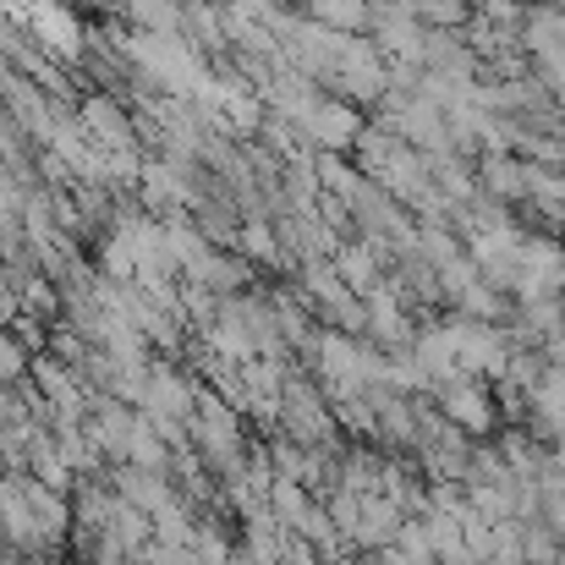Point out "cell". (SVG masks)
<instances>
[{
    "mask_svg": "<svg viewBox=\"0 0 565 565\" xmlns=\"http://www.w3.org/2000/svg\"><path fill=\"white\" fill-rule=\"evenodd\" d=\"M247 423H242V412L209 384V379H198V406H192V450L203 456V467L214 472V478H236L242 467H247Z\"/></svg>",
    "mask_w": 565,
    "mask_h": 565,
    "instance_id": "6da1fadb",
    "label": "cell"
},
{
    "mask_svg": "<svg viewBox=\"0 0 565 565\" xmlns=\"http://www.w3.org/2000/svg\"><path fill=\"white\" fill-rule=\"evenodd\" d=\"M324 505H330V516H335V527H341L347 550H358V555L395 544V533H401V522H406V511H401L390 494H379V489L374 494L330 489V494H324Z\"/></svg>",
    "mask_w": 565,
    "mask_h": 565,
    "instance_id": "7a4b0ae2",
    "label": "cell"
},
{
    "mask_svg": "<svg viewBox=\"0 0 565 565\" xmlns=\"http://www.w3.org/2000/svg\"><path fill=\"white\" fill-rule=\"evenodd\" d=\"M428 401H434L450 423H461L472 439H494V434L505 428L500 401H494V379H478V374H467V369H456L450 379H434V384H428Z\"/></svg>",
    "mask_w": 565,
    "mask_h": 565,
    "instance_id": "3957f363",
    "label": "cell"
},
{
    "mask_svg": "<svg viewBox=\"0 0 565 565\" xmlns=\"http://www.w3.org/2000/svg\"><path fill=\"white\" fill-rule=\"evenodd\" d=\"M369 121L390 127L395 138H406V143L423 149V154L450 149V116H445V105H434L428 94H401V88H390L374 110H369Z\"/></svg>",
    "mask_w": 565,
    "mask_h": 565,
    "instance_id": "277c9868",
    "label": "cell"
},
{
    "mask_svg": "<svg viewBox=\"0 0 565 565\" xmlns=\"http://www.w3.org/2000/svg\"><path fill=\"white\" fill-rule=\"evenodd\" d=\"M28 39L61 66H83L88 55V22L72 0H28Z\"/></svg>",
    "mask_w": 565,
    "mask_h": 565,
    "instance_id": "5b68a950",
    "label": "cell"
},
{
    "mask_svg": "<svg viewBox=\"0 0 565 565\" xmlns=\"http://www.w3.org/2000/svg\"><path fill=\"white\" fill-rule=\"evenodd\" d=\"M445 319H450V335H456V363L467 369V374L478 379H500L511 369V330L505 324H494V319H467V313H450L445 308Z\"/></svg>",
    "mask_w": 565,
    "mask_h": 565,
    "instance_id": "8992f818",
    "label": "cell"
},
{
    "mask_svg": "<svg viewBox=\"0 0 565 565\" xmlns=\"http://www.w3.org/2000/svg\"><path fill=\"white\" fill-rule=\"evenodd\" d=\"M77 121H83V132H88L99 149H110V154H149L143 138H138L132 105H127L121 94H110V88H83Z\"/></svg>",
    "mask_w": 565,
    "mask_h": 565,
    "instance_id": "52a82bcc",
    "label": "cell"
},
{
    "mask_svg": "<svg viewBox=\"0 0 565 565\" xmlns=\"http://www.w3.org/2000/svg\"><path fill=\"white\" fill-rule=\"evenodd\" d=\"M527 297H565V236L561 231H527L522 242V275L511 286V302Z\"/></svg>",
    "mask_w": 565,
    "mask_h": 565,
    "instance_id": "ba28073f",
    "label": "cell"
},
{
    "mask_svg": "<svg viewBox=\"0 0 565 565\" xmlns=\"http://www.w3.org/2000/svg\"><path fill=\"white\" fill-rule=\"evenodd\" d=\"M478 188L516 209V203H527V192H533V166H527L522 154H511V149H483V154H478Z\"/></svg>",
    "mask_w": 565,
    "mask_h": 565,
    "instance_id": "9c48e42d",
    "label": "cell"
},
{
    "mask_svg": "<svg viewBox=\"0 0 565 565\" xmlns=\"http://www.w3.org/2000/svg\"><path fill=\"white\" fill-rule=\"evenodd\" d=\"M132 417H138V406H127V401H116L110 390H99V395H94V412H88V423H83V434H88L110 461H127Z\"/></svg>",
    "mask_w": 565,
    "mask_h": 565,
    "instance_id": "30bf717a",
    "label": "cell"
},
{
    "mask_svg": "<svg viewBox=\"0 0 565 565\" xmlns=\"http://www.w3.org/2000/svg\"><path fill=\"white\" fill-rule=\"evenodd\" d=\"M110 483H116V494H121V500L143 505L149 516H154V511H166V505L182 494L171 472H149V467H132V461H110Z\"/></svg>",
    "mask_w": 565,
    "mask_h": 565,
    "instance_id": "8fae6325",
    "label": "cell"
},
{
    "mask_svg": "<svg viewBox=\"0 0 565 565\" xmlns=\"http://www.w3.org/2000/svg\"><path fill=\"white\" fill-rule=\"evenodd\" d=\"M335 269H341V280H347L358 297H369L379 280L390 275V269H384V258H379V247L369 242V236H352V242H341V247H335Z\"/></svg>",
    "mask_w": 565,
    "mask_h": 565,
    "instance_id": "7c38bea8",
    "label": "cell"
},
{
    "mask_svg": "<svg viewBox=\"0 0 565 565\" xmlns=\"http://www.w3.org/2000/svg\"><path fill=\"white\" fill-rule=\"evenodd\" d=\"M522 50H527V61H539L550 50H565V6H555V0H527Z\"/></svg>",
    "mask_w": 565,
    "mask_h": 565,
    "instance_id": "4fadbf2b",
    "label": "cell"
},
{
    "mask_svg": "<svg viewBox=\"0 0 565 565\" xmlns=\"http://www.w3.org/2000/svg\"><path fill=\"white\" fill-rule=\"evenodd\" d=\"M308 22L335 28V33H369L374 28V0H291Z\"/></svg>",
    "mask_w": 565,
    "mask_h": 565,
    "instance_id": "5bb4252c",
    "label": "cell"
},
{
    "mask_svg": "<svg viewBox=\"0 0 565 565\" xmlns=\"http://www.w3.org/2000/svg\"><path fill=\"white\" fill-rule=\"evenodd\" d=\"M171 456H177L171 439L154 428L149 412H138V417H132V439H127V461H132V467H149V472H171Z\"/></svg>",
    "mask_w": 565,
    "mask_h": 565,
    "instance_id": "9a60e30c",
    "label": "cell"
},
{
    "mask_svg": "<svg viewBox=\"0 0 565 565\" xmlns=\"http://www.w3.org/2000/svg\"><path fill=\"white\" fill-rule=\"evenodd\" d=\"M467 483H500V489H511V483H516V472H511V461H505L500 439H472Z\"/></svg>",
    "mask_w": 565,
    "mask_h": 565,
    "instance_id": "2e32d148",
    "label": "cell"
},
{
    "mask_svg": "<svg viewBox=\"0 0 565 565\" xmlns=\"http://www.w3.org/2000/svg\"><path fill=\"white\" fill-rule=\"evenodd\" d=\"M467 505L483 522H505V516H516V483L511 489H500V483H467Z\"/></svg>",
    "mask_w": 565,
    "mask_h": 565,
    "instance_id": "e0dca14e",
    "label": "cell"
},
{
    "mask_svg": "<svg viewBox=\"0 0 565 565\" xmlns=\"http://www.w3.org/2000/svg\"><path fill=\"white\" fill-rule=\"evenodd\" d=\"M395 555H401L406 565H439V550H434L423 516H406V522H401V533H395Z\"/></svg>",
    "mask_w": 565,
    "mask_h": 565,
    "instance_id": "ac0fdd59",
    "label": "cell"
},
{
    "mask_svg": "<svg viewBox=\"0 0 565 565\" xmlns=\"http://www.w3.org/2000/svg\"><path fill=\"white\" fill-rule=\"evenodd\" d=\"M110 533L127 544V550H143L149 539H154V516L143 511V505H132V500H121L116 505V522H110Z\"/></svg>",
    "mask_w": 565,
    "mask_h": 565,
    "instance_id": "d6986e66",
    "label": "cell"
},
{
    "mask_svg": "<svg viewBox=\"0 0 565 565\" xmlns=\"http://www.w3.org/2000/svg\"><path fill=\"white\" fill-rule=\"evenodd\" d=\"M308 500H313V489H302V483H291V478H275V489H269V511H275L286 527H297V522H302Z\"/></svg>",
    "mask_w": 565,
    "mask_h": 565,
    "instance_id": "ffe728a7",
    "label": "cell"
},
{
    "mask_svg": "<svg viewBox=\"0 0 565 565\" xmlns=\"http://www.w3.org/2000/svg\"><path fill=\"white\" fill-rule=\"evenodd\" d=\"M28 369H33V352L22 347V335H17L11 324H0V384L28 379Z\"/></svg>",
    "mask_w": 565,
    "mask_h": 565,
    "instance_id": "44dd1931",
    "label": "cell"
},
{
    "mask_svg": "<svg viewBox=\"0 0 565 565\" xmlns=\"http://www.w3.org/2000/svg\"><path fill=\"white\" fill-rule=\"evenodd\" d=\"M412 11L428 28H467L472 22V0H412Z\"/></svg>",
    "mask_w": 565,
    "mask_h": 565,
    "instance_id": "7402d4cb",
    "label": "cell"
},
{
    "mask_svg": "<svg viewBox=\"0 0 565 565\" xmlns=\"http://www.w3.org/2000/svg\"><path fill=\"white\" fill-rule=\"evenodd\" d=\"M472 17H483V22H494V28H505V33H522L527 0H472Z\"/></svg>",
    "mask_w": 565,
    "mask_h": 565,
    "instance_id": "603a6c76",
    "label": "cell"
},
{
    "mask_svg": "<svg viewBox=\"0 0 565 565\" xmlns=\"http://www.w3.org/2000/svg\"><path fill=\"white\" fill-rule=\"evenodd\" d=\"M533 72H539V83L555 94V105H565V50H550V55H539L533 61Z\"/></svg>",
    "mask_w": 565,
    "mask_h": 565,
    "instance_id": "cb8c5ba5",
    "label": "cell"
},
{
    "mask_svg": "<svg viewBox=\"0 0 565 565\" xmlns=\"http://www.w3.org/2000/svg\"><path fill=\"white\" fill-rule=\"evenodd\" d=\"M0 116H6V66H0Z\"/></svg>",
    "mask_w": 565,
    "mask_h": 565,
    "instance_id": "d4e9b609",
    "label": "cell"
},
{
    "mask_svg": "<svg viewBox=\"0 0 565 565\" xmlns=\"http://www.w3.org/2000/svg\"><path fill=\"white\" fill-rule=\"evenodd\" d=\"M555 6H565V0H555Z\"/></svg>",
    "mask_w": 565,
    "mask_h": 565,
    "instance_id": "484cf974",
    "label": "cell"
}]
</instances>
